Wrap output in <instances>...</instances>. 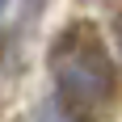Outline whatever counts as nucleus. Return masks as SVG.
I'll return each instance as SVG.
<instances>
[{
  "label": "nucleus",
  "instance_id": "1",
  "mask_svg": "<svg viewBox=\"0 0 122 122\" xmlns=\"http://www.w3.org/2000/svg\"><path fill=\"white\" fill-rule=\"evenodd\" d=\"M46 67L55 80V93L67 97L72 105L97 114L101 105H110L118 93V72H114L110 42L101 38L93 21H67L46 46Z\"/></svg>",
  "mask_w": 122,
  "mask_h": 122
},
{
  "label": "nucleus",
  "instance_id": "2",
  "mask_svg": "<svg viewBox=\"0 0 122 122\" xmlns=\"http://www.w3.org/2000/svg\"><path fill=\"white\" fill-rule=\"evenodd\" d=\"M34 122H93V114L80 110V105H72V101L59 97V93H51L46 101H38Z\"/></svg>",
  "mask_w": 122,
  "mask_h": 122
},
{
  "label": "nucleus",
  "instance_id": "3",
  "mask_svg": "<svg viewBox=\"0 0 122 122\" xmlns=\"http://www.w3.org/2000/svg\"><path fill=\"white\" fill-rule=\"evenodd\" d=\"M110 34H114V51H118V59H122V9L114 13V21H110Z\"/></svg>",
  "mask_w": 122,
  "mask_h": 122
},
{
  "label": "nucleus",
  "instance_id": "4",
  "mask_svg": "<svg viewBox=\"0 0 122 122\" xmlns=\"http://www.w3.org/2000/svg\"><path fill=\"white\" fill-rule=\"evenodd\" d=\"M9 4H13V0H0V17H4V13H9Z\"/></svg>",
  "mask_w": 122,
  "mask_h": 122
},
{
  "label": "nucleus",
  "instance_id": "5",
  "mask_svg": "<svg viewBox=\"0 0 122 122\" xmlns=\"http://www.w3.org/2000/svg\"><path fill=\"white\" fill-rule=\"evenodd\" d=\"M30 4H38V0H30Z\"/></svg>",
  "mask_w": 122,
  "mask_h": 122
}]
</instances>
